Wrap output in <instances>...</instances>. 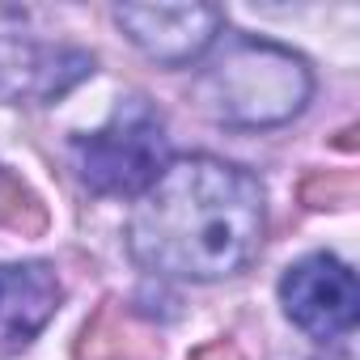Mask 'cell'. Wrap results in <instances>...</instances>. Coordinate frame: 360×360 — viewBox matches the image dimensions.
<instances>
[{
	"mask_svg": "<svg viewBox=\"0 0 360 360\" xmlns=\"http://www.w3.org/2000/svg\"><path fill=\"white\" fill-rule=\"evenodd\" d=\"M263 233L267 204L250 169L183 157L140 195L127 221V250L165 280H225L259 255Z\"/></svg>",
	"mask_w": 360,
	"mask_h": 360,
	"instance_id": "cell-1",
	"label": "cell"
},
{
	"mask_svg": "<svg viewBox=\"0 0 360 360\" xmlns=\"http://www.w3.org/2000/svg\"><path fill=\"white\" fill-rule=\"evenodd\" d=\"M314 94L309 64L280 43L225 34L195 72V106L225 127H276L305 110Z\"/></svg>",
	"mask_w": 360,
	"mask_h": 360,
	"instance_id": "cell-2",
	"label": "cell"
},
{
	"mask_svg": "<svg viewBox=\"0 0 360 360\" xmlns=\"http://www.w3.org/2000/svg\"><path fill=\"white\" fill-rule=\"evenodd\" d=\"M169 157L161 115L144 98H127L115 115L72 140V169L94 195H144Z\"/></svg>",
	"mask_w": 360,
	"mask_h": 360,
	"instance_id": "cell-3",
	"label": "cell"
},
{
	"mask_svg": "<svg viewBox=\"0 0 360 360\" xmlns=\"http://www.w3.org/2000/svg\"><path fill=\"white\" fill-rule=\"evenodd\" d=\"M94 72V56L30 39L26 9L0 5V102H56Z\"/></svg>",
	"mask_w": 360,
	"mask_h": 360,
	"instance_id": "cell-4",
	"label": "cell"
},
{
	"mask_svg": "<svg viewBox=\"0 0 360 360\" xmlns=\"http://www.w3.org/2000/svg\"><path fill=\"white\" fill-rule=\"evenodd\" d=\"M280 301H284V314L309 339H322V343L343 339L360 314L356 276L335 255H309L292 263L280 280Z\"/></svg>",
	"mask_w": 360,
	"mask_h": 360,
	"instance_id": "cell-5",
	"label": "cell"
},
{
	"mask_svg": "<svg viewBox=\"0 0 360 360\" xmlns=\"http://www.w3.org/2000/svg\"><path fill=\"white\" fill-rule=\"evenodd\" d=\"M119 30L165 68H187L221 39L225 13L212 5H119Z\"/></svg>",
	"mask_w": 360,
	"mask_h": 360,
	"instance_id": "cell-6",
	"label": "cell"
},
{
	"mask_svg": "<svg viewBox=\"0 0 360 360\" xmlns=\"http://www.w3.org/2000/svg\"><path fill=\"white\" fill-rule=\"evenodd\" d=\"M60 309V280L47 263L0 267V356L26 347Z\"/></svg>",
	"mask_w": 360,
	"mask_h": 360,
	"instance_id": "cell-7",
	"label": "cell"
},
{
	"mask_svg": "<svg viewBox=\"0 0 360 360\" xmlns=\"http://www.w3.org/2000/svg\"><path fill=\"white\" fill-rule=\"evenodd\" d=\"M123 356H131V335L123 326V314L106 301L94 314V322L85 326L81 347H77V360H123Z\"/></svg>",
	"mask_w": 360,
	"mask_h": 360,
	"instance_id": "cell-8",
	"label": "cell"
},
{
	"mask_svg": "<svg viewBox=\"0 0 360 360\" xmlns=\"http://www.w3.org/2000/svg\"><path fill=\"white\" fill-rule=\"evenodd\" d=\"M0 225L5 229H22V233H39L47 225V212L39 204V195L13 178L9 169H0Z\"/></svg>",
	"mask_w": 360,
	"mask_h": 360,
	"instance_id": "cell-9",
	"label": "cell"
},
{
	"mask_svg": "<svg viewBox=\"0 0 360 360\" xmlns=\"http://www.w3.org/2000/svg\"><path fill=\"white\" fill-rule=\"evenodd\" d=\"M356 200V174H335V169H318L301 183V204L305 208H343Z\"/></svg>",
	"mask_w": 360,
	"mask_h": 360,
	"instance_id": "cell-10",
	"label": "cell"
},
{
	"mask_svg": "<svg viewBox=\"0 0 360 360\" xmlns=\"http://www.w3.org/2000/svg\"><path fill=\"white\" fill-rule=\"evenodd\" d=\"M191 360H246V356H242V352H238L229 339H217V343H204V347H200Z\"/></svg>",
	"mask_w": 360,
	"mask_h": 360,
	"instance_id": "cell-11",
	"label": "cell"
},
{
	"mask_svg": "<svg viewBox=\"0 0 360 360\" xmlns=\"http://www.w3.org/2000/svg\"><path fill=\"white\" fill-rule=\"evenodd\" d=\"M326 360H352V352H335V356H326Z\"/></svg>",
	"mask_w": 360,
	"mask_h": 360,
	"instance_id": "cell-12",
	"label": "cell"
}]
</instances>
